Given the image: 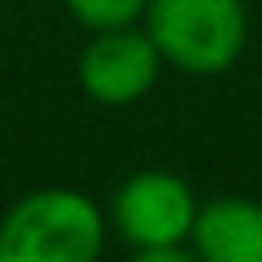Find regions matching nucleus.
<instances>
[{
  "label": "nucleus",
  "instance_id": "obj_5",
  "mask_svg": "<svg viewBox=\"0 0 262 262\" xmlns=\"http://www.w3.org/2000/svg\"><path fill=\"white\" fill-rule=\"evenodd\" d=\"M189 243L208 262H262V205L251 196H212L196 208Z\"/></svg>",
  "mask_w": 262,
  "mask_h": 262
},
{
  "label": "nucleus",
  "instance_id": "obj_3",
  "mask_svg": "<svg viewBox=\"0 0 262 262\" xmlns=\"http://www.w3.org/2000/svg\"><path fill=\"white\" fill-rule=\"evenodd\" d=\"M196 196L185 178L170 170H135L112 196V224L135 258H185L196 220Z\"/></svg>",
  "mask_w": 262,
  "mask_h": 262
},
{
  "label": "nucleus",
  "instance_id": "obj_1",
  "mask_svg": "<svg viewBox=\"0 0 262 262\" xmlns=\"http://www.w3.org/2000/svg\"><path fill=\"white\" fill-rule=\"evenodd\" d=\"M104 235V212L81 189H35L0 220V262H93Z\"/></svg>",
  "mask_w": 262,
  "mask_h": 262
},
{
  "label": "nucleus",
  "instance_id": "obj_6",
  "mask_svg": "<svg viewBox=\"0 0 262 262\" xmlns=\"http://www.w3.org/2000/svg\"><path fill=\"white\" fill-rule=\"evenodd\" d=\"M66 12L89 31H108V27L139 24L147 12V0H62Z\"/></svg>",
  "mask_w": 262,
  "mask_h": 262
},
{
  "label": "nucleus",
  "instance_id": "obj_4",
  "mask_svg": "<svg viewBox=\"0 0 262 262\" xmlns=\"http://www.w3.org/2000/svg\"><path fill=\"white\" fill-rule=\"evenodd\" d=\"M158 74H162V54L147 35V27L139 24L93 31L89 47L77 58V81H81L85 97L108 108L143 100L155 89Z\"/></svg>",
  "mask_w": 262,
  "mask_h": 262
},
{
  "label": "nucleus",
  "instance_id": "obj_2",
  "mask_svg": "<svg viewBox=\"0 0 262 262\" xmlns=\"http://www.w3.org/2000/svg\"><path fill=\"white\" fill-rule=\"evenodd\" d=\"M143 27L162 62L196 77L224 74L247 47L243 0H147Z\"/></svg>",
  "mask_w": 262,
  "mask_h": 262
}]
</instances>
